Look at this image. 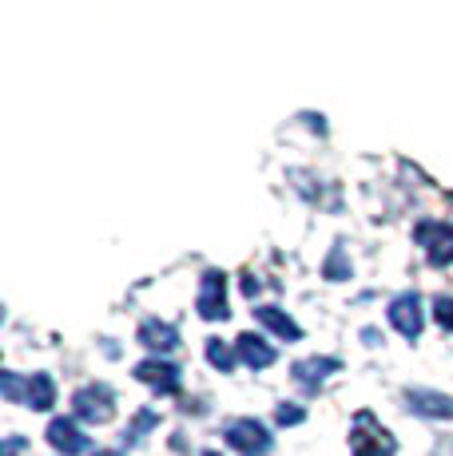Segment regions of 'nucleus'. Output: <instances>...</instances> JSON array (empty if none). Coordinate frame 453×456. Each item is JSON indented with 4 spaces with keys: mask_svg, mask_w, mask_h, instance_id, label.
<instances>
[{
    "mask_svg": "<svg viewBox=\"0 0 453 456\" xmlns=\"http://www.w3.org/2000/svg\"><path fill=\"white\" fill-rule=\"evenodd\" d=\"M322 274H326L330 282H346V278H350V262H346L342 242H338V247L326 254V262H322Z\"/></svg>",
    "mask_w": 453,
    "mask_h": 456,
    "instance_id": "15",
    "label": "nucleus"
},
{
    "mask_svg": "<svg viewBox=\"0 0 453 456\" xmlns=\"http://www.w3.org/2000/svg\"><path fill=\"white\" fill-rule=\"evenodd\" d=\"M362 341L366 346H378V330H362Z\"/></svg>",
    "mask_w": 453,
    "mask_h": 456,
    "instance_id": "21",
    "label": "nucleus"
},
{
    "mask_svg": "<svg viewBox=\"0 0 453 456\" xmlns=\"http://www.w3.org/2000/svg\"><path fill=\"white\" fill-rule=\"evenodd\" d=\"M350 452L354 456H394L398 441L374 420V413L362 409V413L354 417V428H350Z\"/></svg>",
    "mask_w": 453,
    "mask_h": 456,
    "instance_id": "1",
    "label": "nucleus"
},
{
    "mask_svg": "<svg viewBox=\"0 0 453 456\" xmlns=\"http://www.w3.org/2000/svg\"><path fill=\"white\" fill-rule=\"evenodd\" d=\"M203 456H223V452H203Z\"/></svg>",
    "mask_w": 453,
    "mask_h": 456,
    "instance_id": "23",
    "label": "nucleus"
},
{
    "mask_svg": "<svg viewBox=\"0 0 453 456\" xmlns=\"http://www.w3.org/2000/svg\"><path fill=\"white\" fill-rule=\"evenodd\" d=\"M433 314H438L441 326L453 330V297H438V302H433Z\"/></svg>",
    "mask_w": 453,
    "mask_h": 456,
    "instance_id": "19",
    "label": "nucleus"
},
{
    "mask_svg": "<svg viewBox=\"0 0 453 456\" xmlns=\"http://www.w3.org/2000/svg\"><path fill=\"white\" fill-rule=\"evenodd\" d=\"M72 409H76V417L80 420L108 425L111 413H116V397H111V389H103V385H84V389H76Z\"/></svg>",
    "mask_w": 453,
    "mask_h": 456,
    "instance_id": "3",
    "label": "nucleus"
},
{
    "mask_svg": "<svg viewBox=\"0 0 453 456\" xmlns=\"http://www.w3.org/2000/svg\"><path fill=\"white\" fill-rule=\"evenodd\" d=\"M95 456H124V452H116V449H100Z\"/></svg>",
    "mask_w": 453,
    "mask_h": 456,
    "instance_id": "22",
    "label": "nucleus"
},
{
    "mask_svg": "<svg viewBox=\"0 0 453 456\" xmlns=\"http://www.w3.org/2000/svg\"><path fill=\"white\" fill-rule=\"evenodd\" d=\"M0 389H4L8 401H29V385H24L16 373H0Z\"/></svg>",
    "mask_w": 453,
    "mask_h": 456,
    "instance_id": "18",
    "label": "nucleus"
},
{
    "mask_svg": "<svg viewBox=\"0 0 453 456\" xmlns=\"http://www.w3.org/2000/svg\"><path fill=\"white\" fill-rule=\"evenodd\" d=\"M406 401L417 417H433V420H453V397L433 389H406Z\"/></svg>",
    "mask_w": 453,
    "mask_h": 456,
    "instance_id": "9",
    "label": "nucleus"
},
{
    "mask_svg": "<svg viewBox=\"0 0 453 456\" xmlns=\"http://www.w3.org/2000/svg\"><path fill=\"white\" fill-rule=\"evenodd\" d=\"M390 326L402 333V338H409V341L422 333V297H417L414 290L398 294L394 302H390Z\"/></svg>",
    "mask_w": 453,
    "mask_h": 456,
    "instance_id": "5",
    "label": "nucleus"
},
{
    "mask_svg": "<svg viewBox=\"0 0 453 456\" xmlns=\"http://www.w3.org/2000/svg\"><path fill=\"white\" fill-rule=\"evenodd\" d=\"M307 413H302L299 405H278V425H302Z\"/></svg>",
    "mask_w": 453,
    "mask_h": 456,
    "instance_id": "20",
    "label": "nucleus"
},
{
    "mask_svg": "<svg viewBox=\"0 0 453 456\" xmlns=\"http://www.w3.org/2000/svg\"><path fill=\"white\" fill-rule=\"evenodd\" d=\"M155 425H160V417H155L152 409H139L136 420H132V428H128V433H124V441H128V444H136L139 436H144L147 428H155Z\"/></svg>",
    "mask_w": 453,
    "mask_h": 456,
    "instance_id": "17",
    "label": "nucleus"
},
{
    "mask_svg": "<svg viewBox=\"0 0 453 456\" xmlns=\"http://www.w3.org/2000/svg\"><path fill=\"white\" fill-rule=\"evenodd\" d=\"M235 357H239V354H235L231 346H223L219 338H207V362H211L215 370L231 373V370H235Z\"/></svg>",
    "mask_w": 453,
    "mask_h": 456,
    "instance_id": "16",
    "label": "nucleus"
},
{
    "mask_svg": "<svg viewBox=\"0 0 453 456\" xmlns=\"http://www.w3.org/2000/svg\"><path fill=\"white\" fill-rule=\"evenodd\" d=\"M414 234H417V242L425 247V254H430L433 266H446V262H453V226H446V223H422Z\"/></svg>",
    "mask_w": 453,
    "mask_h": 456,
    "instance_id": "6",
    "label": "nucleus"
},
{
    "mask_svg": "<svg viewBox=\"0 0 453 456\" xmlns=\"http://www.w3.org/2000/svg\"><path fill=\"white\" fill-rule=\"evenodd\" d=\"M29 405L37 409V413H48V409L56 405V381H52L48 373L29 377Z\"/></svg>",
    "mask_w": 453,
    "mask_h": 456,
    "instance_id": "14",
    "label": "nucleus"
},
{
    "mask_svg": "<svg viewBox=\"0 0 453 456\" xmlns=\"http://www.w3.org/2000/svg\"><path fill=\"white\" fill-rule=\"evenodd\" d=\"M48 444L56 452H64V456H80V452H88V436L80 433V425L76 420H68V417H56L48 425Z\"/></svg>",
    "mask_w": 453,
    "mask_h": 456,
    "instance_id": "8",
    "label": "nucleus"
},
{
    "mask_svg": "<svg viewBox=\"0 0 453 456\" xmlns=\"http://www.w3.org/2000/svg\"><path fill=\"white\" fill-rule=\"evenodd\" d=\"M338 370H342L338 357H307V362H294L291 377L302 385V389H318V385L326 381L330 373H338Z\"/></svg>",
    "mask_w": 453,
    "mask_h": 456,
    "instance_id": "10",
    "label": "nucleus"
},
{
    "mask_svg": "<svg viewBox=\"0 0 453 456\" xmlns=\"http://www.w3.org/2000/svg\"><path fill=\"white\" fill-rule=\"evenodd\" d=\"M195 310H199V318H207V322H223L226 314V274L223 270H207L203 274V282H199V297H195Z\"/></svg>",
    "mask_w": 453,
    "mask_h": 456,
    "instance_id": "4",
    "label": "nucleus"
},
{
    "mask_svg": "<svg viewBox=\"0 0 453 456\" xmlns=\"http://www.w3.org/2000/svg\"><path fill=\"white\" fill-rule=\"evenodd\" d=\"M235 349H239V357L251 365V370H267V365H275V349L267 346L259 333H243V338L235 341Z\"/></svg>",
    "mask_w": 453,
    "mask_h": 456,
    "instance_id": "12",
    "label": "nucleus"
},
{
    "mask_svg": "<svg viewBox=\"0 0 453 456\" xmlns=\"http://www.w3.org/2000/svg\"><path fill=\"white\" fill-rule=\"evenodd\" d=\"M136 381L152 385L155 393H179V370L171 362H160V357H147V362L136 365Z\"/></svg>",
    "mask_w": 453,
    "mask_h": 456,
    "instance_id": "7",
    "label": "nucleus"
},
{
    "mask_svg": "<svg viewBox=\"0 0 453 456\" xmlns=\"http://www.w3.org/2000/svg\"><path fill=\"white\" fill-rule=\"evenodd\" d=\"M255 318L263 322V326L271 330V333H278V338H286V341H299V338H302L299 322H294L291 314H283V310H278V305H259V310H255Z\"/></svg>",
    "mask_w": 453,
    "mask_h": 456,
    "instance_id": "13",
    "label": "nucleus"
},
{
    "mask_svg": "<svg viewBox=\"0 0 453 456\" xmlns=\"http://www.w3.org/2000/svg\"><path fill=\"white\" fill-rule=\"evenodd\" d=\"M223 436H226V444L243 456H267L271 452V433H267V425H259L255 417L231 420V425L223 428Z\"/></svg>",
    "mask_w": 453,
    "mask_h": 456,
    "instance_id": "2",
    "label": "nucleus"
},
{
    "mask_svg": "<svg viewBox=\"0 0 453 456\" xmlns=\"http://www.w3.org/2000/svg\"><path fill=\"white\" fill-rule=\"evenodd\" d=\"M139 341H144L147 349H155V354H168V349L179 346V330L160 318H147L144 326H139Z\"/></svg>",
    "mask_w": 453,
    "mask_h": 456,
    "instance_id": "11",
    "label": "nucleus"
}]
</instances>
